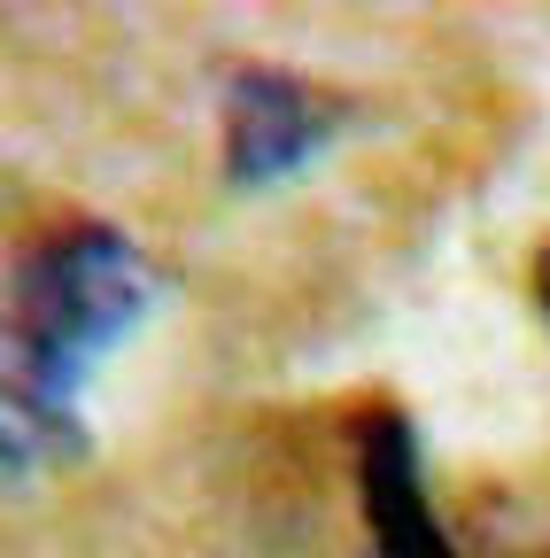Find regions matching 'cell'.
Returning a JSON list of instances; mask_svg holds the SVG:
<instances>
[{"label": "cell", "instance_id": "obj_1", "mask_svg": "<svg viewBox=\"0 0 550 558\" xmlns=\"http://www.w3.org/2000/svg\"><path fill=\"white\" fill-rule=\"evenodd\" d=\"M156 271L117 226H62L32 241L0 288V488L39 481L86 450L78 388L148 318Z\"/></svg>", "mask_w": 550, "mask_h": 558}, {"label": "cell", "instance_id": "obj_2", "mask_svg": "<svg viewBox=\"0 0 550 558\" xmlns=\"http://www.w3.org/2000/svg\"><path fill=\"white\" fill-rule=\"evenodd\" d=\"M341 140V101L295 70H241L225 86V179L280 186Z\"/></svg>", "mask_w": 550, "mask_h": 558}, {"label": "cell", "instance_id": "obj_3", "mask_svg": "<svg viewBox=\"0 0 550 558\" xmlns=\"http://www.w3.org/2000/svg\"><path fill=\"white\" fill-rule=\"evenodd\" d=\"M357 488H365V520L380 535V558H465L450 543V527L435 520V497L419 481V442H411L403 418H372L365 427Z\"/></svg>", "mask_w": 550, "mask_h": 558}, {"label": "cell", "instance_id": "obj_4", "mask_svg": "<svg viewBox=\"0 0 550 558\" xmlns=\"http://www.w3.org/2000/svg\"><path fill=\"white\" fill-rule=\"evenodd\" d=\"M535 295H542V311H550V241H542V256H535Z\"/></svg>", "mask_w": 550, "mask_h": 558}]
</instances>
